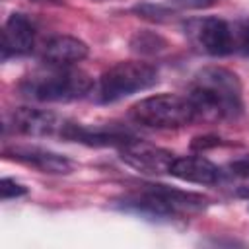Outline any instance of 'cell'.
I'll use <instances>...</instances> for the list:
<instances>
[{"instance_id":"cell-1","label":"cell","mask_w":249,"mask_h":249,"mask_svg":"<svg viewBox=\"0 0 249 249\" xmlns=\"http://www.w3.org/2000/svg\"><path fill=\"white\" fill-rule=\"evenodd\" d=\"M189 101L196 119H235L243 111L241 82L235 72L224 66H204L195 74Z\"/></svg>"},{"instance_id":"cell-2","label":"cell","mask_w":249,"mask_h":249,"mask_svg":"<svg viewBox=\"0 0 249 249\" xmlns=\"http://www.w3.org/2000/svg\"><path fill=\"white\" fill-rule=\"evenodd\" d=\"M93 80L89 74L70 68V66H53L45 64L29 72L19 82V91L27 99L41 103H68L82 99L93 91Z\"/></svg>"},{"instance_id":"cell-3","label":"cell","mask_w":249,"mask_h":249,"mask_svg":"<svg viewBox=\"0 0 249 249\" xmlns=\"http://www.w3.org/2000/svg\"><path fill=\"white\" fill-rule=\"evenodd\" d=\"M158 82V70L142 60H123L107 68L93 86L91 97L97 103H115L132 93L150 89Z\"/></svg>"},{"instance_id":"cell-4","label":"cell","mask_w":249,"mask_h":249,"mask_svg":"<svg viewBox=\"0 0 249 249\" xmlns=\"http://www.w3.org/2000/svg\"><path fill=\"white\" fill-rule=\"evenodd\" d=\"M130 119L148 128H181L196 119L189 97L175 93H158L136 101L130 107Z\"/></svg>"},{"instance_id":"cell-5","label":"cell","mask_w":249,"mask_h":249,"mask_svg":"<svg viewBox=\"0 0 249 249\" xmlns=\"http://www.w3.org/2000/svg\"><path fill=\"white\" fill-rule=\"evenodd\" d=\"M185 33L193 47L210 56H226L235 53L233 25L220 18H200L185 23Z\"/></svg>"},{"instance_id":"cell-6","label":"cell","mask_w":249,"mask_h":249,"mask_svg":"<svg viewBox=\"0 0 249 249\" xmlns=\"http://www.w3.org/2000/svg\"><path fill=\"white\" fill-rule=\"evenodd\" d=\"M119 154L126 165H130L132 169L146 173V175L169 173V167L175 160V156L169 150H163L160 146H154V144L138 140V138L121 146Z\"/></svg>"},{"instance_id":"cell-7","label":"cell","mask_w":249,"mask_h":249,"mask_svg":"<svg viewBox=\"0 0 249 249\" xmlns=\"http://www.w3.org/2000/svg\"><path fill=\"white\" fill-rule=\"evenodd\" d=\"M64 140L80 142L86 146H124L132 142L136 136L119 124H78V123H64V128L60 132Z\"/></svg>"},{"instance_id":"cell-8","label":"cell","mask_w":249,"mask_h":249,"mask_svg":"<svg viewBox=\"0 0 249 249\" xmlns=\"http://www.w3.org/2000/svg\"><path fill=\"white\" fill-rule=\"evenodd\" d=\"M35 45V25L23 14H12L2 31V60L10 56H25Z\"/></svg>"},{"instance_id":"cell-9","label":"cell","mask_w":249,"mask_h":249,"mask_svg":"<svg viewBox=\"0 0 249 249\" xmlns=\"http://www.w3.org/2000/svg\"><path fill=\"white\" fill-rule=\"evenodd\" d=\"M64 123L53 111L33 109V107H19L12 113V126L19 134L25 136H53L62 132Z\"/></svg>"},{"instance_id":"cell-10","label":"cell","mask_w":249,"mask_h":249,"mask_svg":"<svg viewBox=\"0 0 249 249\" xmlns=\"http://www.w3.org/2000/svg\"><path fill=\"white\" fill-rule=\"evenodd\" d=\"M6 156L25 163L29 167H35L41 173H51V175H64L72 171V161L56 152L39 148V146H16L6 150Z\"/></svg>"},{"instance_id":"cell-11","label":"cell","mask_w":249,"mask_h":249,"mask_svg":"<svg viewBox=\"0 0 249 249\" xmlns=\"http://www.w3.org/2000/svg\"><path fill=\"white\" fill-rule=\"evenodd\" d=\"M88 56V45L72 35H54L45 41L41 49L43 64L72 66Z\"/></svg>"},{"instance_id":"cell-12","label":"cell","mask_w":249,"mask_h":249,"mask_svg":"<svg viewBox=\"0 0 249 249\" xmlns=\"http://www.w3.org/2000/svg\"><path fill=\"white\" fill-rule=\"evenodd\" d=\"M169 175L189 183L216 185L220 177V167L202 156H183L173 160L169 167Z\"/></svg>"},{"instance_id":"cell-13","label":"cell","mask_w":249,"mask_h":249,"mask_svg":"<svg viewBox=\"0 0 249 249\" xmlns=\"http://www.w3.org/2000/svg\"><path fill=\"white\" fill-rule=\"evenodd\" d=\"M165 206H169L177 216L181 214H191V212H200L206 208L208 198L196 193H187L179 189H171L167 185H146Z\"/></svg>"},{"instance_id":"cell-14","label":"cell","mask_w":249,"mask_h":249,"mask_svg":"<svg viewBox=\"0 0 249 249\" xmlns=\"http://www.w3.org/2000/svg\"><path fill=\"white\" fill-rule=\"evenodd\" d=\"M216 185L233 196H249V160H235L220 169Z\"/></svg>"},{"instance_id":"cell-15","label":"cell","mask_w":249,"mask_h":249,"mask_svg":"<svg viewBox=\"0 0 249 249\" xmlns=\"http://www.w3.org/2000/svg\"><path fill=\"white\" fill-rule=\"evenodd\" d=\"M167 47V41L154 31H136L130 37V49L138 54H158Z\"/></svg>"},{"instance_id":"cell-16","label":"cell","mask_w":249,"mask_h":249,"mask_svg":"<svg viewBox=\"0 0 249 249\" xmlns=\"http://www.w3.org/2000/svg\"><path fill=\"white\" fill-rule=\"evenodd\" d=\"M132 12L138 18H144V19H150V21H165L171 16V8L161 6V4H152V2L138 4V6L132 8Z\"/></svg>"},{"instance_id":"cell-17","label":"cell","mask_w":249,"mask_h":249,"mask_svg":"<svg viewBox=\"0 0 249 249\" xmlns=\"http://www.w3.org/2000/svg\"><path fill=\"white\" fill-rule=\"evenodd\" d=\"M233 31H235V53L249 58V21L235 23Z\"/></svg>"},{"instance_id":"cell-18","label":"cell","mask_w":249,"mask_h":249,"mask_svg":"<svg viewBox=\"0 0 249 249\" xmlns=\"http://www.w3.org/2000/svg\"><path fill=\"white\" fill-rule=\"evenodd\" d=\"M0 193H2V200H10V198L23 196L27 193V189L21 183H18V181H14L10 177H4L0 181Z\"/></svg>"},{"instance_id":"cell-19","label":"cell","mask_w":249,"mask_h":249,"mask_svg":"<svg viewBox=\"0 0 249 249\" xmlns=\"http://www.w3.org/2000/svg\"><path fill=\"white\" fill-rule=\"evenodd\" d=\"M167 2L179 10H204L218 4L220 0H167Z\"/></svg>"},{"instance_id":"cell-20","label":"cell","mask_w":249,"mask_h":249,"mask_svg":"<svg viewBox=\"0 0 249 249\" xmlns=\"http://www.w3.org/2000/svg\"><path fill=\"white\" fill-rule=\"evenodd\" d=\"M220 144H222V140L218 136H196V138H193L191 148L193 150H206V148H214Z\"/></svg>"},{"instance_id":"cell-21","label":"cell","mask_w":249,"mask_h":249,"mask_svg":"<svg viewBox=\"0 0 249 249\" xmlns=\"http://www.w3.org/2000/svg\"><path fill=\"white\" fill-rule=\"evenodd\" d=\"M93 2H101V0H93Z\"/></svg>"}]
</instances>
